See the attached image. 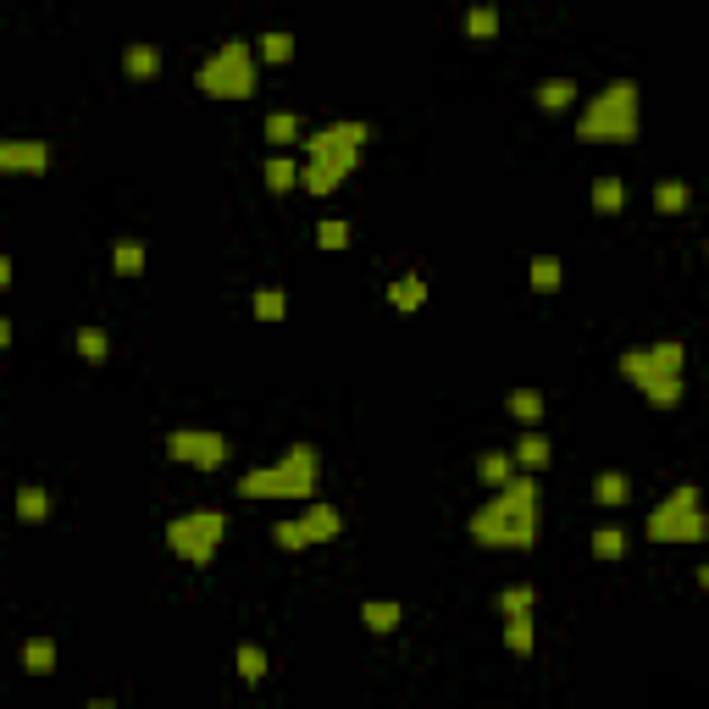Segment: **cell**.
Returning <instances> with one entry per match:
<instances>
[{
  "instance_id": "cell-17",
  "label": "cell",
  "mask_w": 709,
  "mask_h": 709,
  "mask_svg": "<svg viewBox=\"0 0 709 709\" xmlns=\"http://www.w3.org/2000/svg\"><path fill=\"white\" fill-rule=\"evenodd\" d=\"M593 499H599V505H626V499H632V477H626V471H599V477H593Z\"/></svg>"
},
{
  "instance_id": "cell-8",
  "label": "cell",
  "mask_w": 709,
  "mask_h": 709,
  "mask_svg": "<svg viewBox=\"0 0 709 709\" xmlns=\"http://www.w3.org/2000/svg\"><path fill=\"white\" fill-rule=\"evenodd\" d=\"M222 538H228V516H222V510H183L167 527V549L189 565H211Z\"/></svg>"
},
{
  "instance_id": "cell-27",
  "label": "cell",
  "mask_w": 709,
  "mask_h": 709,
  "mask_svg": "<svg viewBox=\"0 0 709 709\" xmlns=\"http://www.w3.org/2000/svg\"><path fill=\"white\" fill-rule=\"evenodd\" d=\"M510 416H516L521 427H538L543 421V394L538 388H516V394H510Z\"/></svg>"
},
{
  "instance_id": "cell-7",
  "label": "cell",
  "mask_w": 709,
  "mask_h": 709,
  "mask_svg": "<svg viewBox=\"0 0 709 709\" xmlns=\"http://www.w3.org/2000/svg\"><path fill=\"white\" fill-rule=\"evenodd\" d=\"M643 532H649L654 543H698L709 532V516H704V493L693 488V482H682V488L671 493V499H660V505L649 510V521H643Z\"/></svg>"
},
{
  "instance_id": "cell-25",
  "label": "cell",
  "mask_w": 709,
  "mask_h": 709,
  "mask_svg": "<svg viewBox=\"0 0 709 709\" xmlns=\"http://www.w3.org/2000/svg\"><path fill=\"white\" fill-rule=\"evenodd\" d=\"M593 560H626V532L621 527H593Z\"/></svg>"
},
{
  "instance_id": "cell-29",
  "label": "cell",
  "mask_w": 709,
  "mask_h": 709,
  "mask_svg": "<svg viewBox=\"0 0 709 709\" xmlns=\"http://www.w3.org/2000/svg\"><path fill=\"white\" fill-rule=\"evenodd\" d=\"M261 133L272 145H294V139H300V117H294V111H272V117L261 122Z\"/></svg>"
},
{
  "instance_id": "cell-14",
  "label": "cell",
  "mask_w": 709,
  "mask_h": 709,
  "mask_svg": "<svg viewBox=\"0 0 709 709\" xmlns=\"http://www.w3.org/2000/svg\"><path fill=\"white\" fill-rule=\"evenodd\" d=\"M388 305H394V311H421V305H427V283H421V272H405V277H394V283H388Z\"/></svg>"
},
{
  "instance_id": "cell-23",
  "label": "cell",
  "mask_w": 709,
  "mask_h": 709,
  "mask_svg": "<svg viewBox=\"0 0 709 709\" xmlns=\"http://www.w3.org/2000/svg\"><path fill=\"white\" fill-rule=\"evenodd\" d=\"M532 610H538V588H532V582H516V588L499 593V615H505V621L510 615H532Z\"/></svg>"
},
{
  "instance_id": "cell-36",
  "label": "cell",
  "mask_w": 709,
  "mask_h": 709,
  "mask_svg": "<svg viewBox=\"0 0 709 709\" xmlns=\"http://www.w3.org/2000/svg\"><path fill=\"white\" fill-rule=\"evenodd\" d=\"M272 543H277V549H289V554L311 549V538H305V527H300V521H277V527H272Z\"/></svg>"
},
{
  "instance_id": "cell-22",
  "label": "cell",
  "mask_w": 709,
  "mask_h": 709,
  "mask_svg": "<svg viewBox=\"0 0 709 709\" xmlns=\"http://www.w3.org/2000/svg\"><path fill=\"white\" fill-rule=\"evenodd\" d=\"M255 56L272 61V67H283V61H294V34H283V28H272V34L255 39Z\"/></svg>"
},
{
  "instance_id": "cell-32",
  "label": "cell",
  "mask_w": 709,
  "mask_h": 709,
  "mask_svg": "<svg viewBox=\"0 0 709 709\" xmlns=\"http://www.w3.org/2000/svg\"><path fill=\"white\" fill-rule=\"evenodd\" d=\"M527 277H532V289H538V294H554V289H560V261H554V255H532Z\"/></svg>"
},
{
  "instance_id": "cell-9",
  "label": "cell",
  "mask_w": 709,
  "mask_h": 709,
  "mask_svg": "<svg viewBox=\"0 0 709 709\" xmlns=\"http://www.w3.org/2000/svg\"><path fill=\"white\" fill-rule=\"evenodd\" d=\"M233 444L222 433H211V427H178V433L167 438V460H178V466H194V471H217L228 466Z\"/></svg>"
},
{
  "instance_id": "cell-6",
  "label": "cell",
  "mask_w": 709,
  "mask_h": 709,
  "mask_svg": "<svg viewBox=\"0 0 709 709\" xmlns=\"http://www.w3.org/2000/svg\"><path fill=\"white\" fill-rule=\"evenodd\" d=\"M255 45L244 39H222L211 56L200 61V73H194V89L205 100H250L255 95Z\"/></svg>"
},
{
  "instance_id": "cell-28",
  "label": "cell",
  "mask_w": 709,
  "mask_h": 709,
  "mask_svg": "<svg viewBox=\"0 0 709 709\" xmlns=\"http://www.w3.org/2000/svg\"><path fill=\"white\" fill-rule=\"evenodd\" d=\"M266 189H272V194L300 189V167H294L289 156H272V161H266Z\"/></svg>"
},
{
  "instance_id": "cell-39",
  "label": "cell",
  "mask_w": 709,
  "mask_h": 709,
  "mask_svg": "<svg viewBox=\"0 0 709 709\" xmlns=\"http://www.w3.org/2000/svg\"><path fill=\"white\" fill-rule=\"evenodd\" d=\"M89 709H117V704H111V698H95V704H89Z\"/></svg>"
},
{
  "instance_id": "cell-26",
  "label": "cell",
  "mask_w": 709,
  "mask_h": 709,
  "mask_svg": "<svg viewBox=\"0 0 709 709\" xmlns=\"http://www.w3.org/2000/svg\"><path fill=\"white\" fill-rule=\"evenodd\" d=\"M532 643H538V626H532V615H510V621H505V649H510V654H532Z\"/></svg>"
},
{
  "instance_id": "cell-19",
  "label": "cell",
  "mask_w": 709,
  "mask_h": 709,
  "mask_svg": "<svg viewBox=\"0 0 709 709\" xmlns=\"http://www.w3.org/2000/svg\"><path fill=\"white\" fill-rule=\"evenodd\" d=\"M122 73L128 78H156L161 73V50L156 45H128L122 50Z\"/></svg>"
},
{
  "instance_id": "cell-18",
  "label": "cell",
  "mask_w": 709,
  "mask_h": 709,
  "mask_svg": "<svg viewBox=\"0 0 709 709\" xmlns=\"http://www.w3.org/2000/svg\"><path fill=\"white\" fill-rule=\"evenodd\" d=\"M687 200H693V189H687L682 178H660V183H654V211H660V217L687 211Z\"/></svg>"
},
{
  "instance_id": "cell-33",
  "label": "cell",
  "mask_w": 709,
  "mask_h": 709,
  "mask_svg": "<svg viewBox=\"0 0 709 709\" xmlns=\"http://www.w3.org/2000/svg\"><path fill=\"white\" fill-rule=\"evenodd\" d=\"M233 660H239L244 682H266V649H261V643H239V654H233Z\"/></svg>"
},
{
  "instance_id": "cell-38",
  "label": "cell",
  "mask_w": 709,
  "mask_h": 709,
  "mask_svg": "<svg viewBox=\"0 0 709 709\" xmlns=\"http://www.w3.org/2000/svg\"><path fill=\"white\" fill-rule=\"evenodd\" d=\"M698 588H704V593H709V565H704V571H698Z\"/></svg>"
},
{
  "instance_id": "cell-16",
  "label": "cell",
  "mask_w": 709,
  "mask_h": 709,
  "mask_svg": "<svg viewBox=\"0 0 709 709\" xmlns=\"http://www.w3.org/2000/svg\"><path fill=\"white\" fill-rule=\"evenodd\" d=\"M532 95H538L543 111H565V106H577V78H543Z\"/></svg>"
},
{
  "instance_id": "cell-1",
  "label": "cell",
  "mask_w": 709,
  "mask_h": 709,
  "mask_svg": "<svg viewBox=\"0 0 709 709\" xmlns=\"http://www.w3.org/2000/svg\"><path fill=\"white\" fill-rule=\"evenodd\" d=\"M466 532H471V543H477V549H510V554L532 549V543H538V532H543V493H538V477L505 482V488L493 493L488 505L471 510Z\"/></svg>"
},
{
  "instance_id": "cell-20",
  "label": "cell",
  "mask_w": 709,
  "mask_h": 709,
  "mask_svg": "<svg viewBox=\"0 0 709 709\" xmlns=\"http://www.w3.org/2000/svg\"><path fill=\"white\" fill-rule=\"evenodd\" d=\"M50 510H56V499H50L45 488H34V482H28V488H17V521H28V527H34V521H45Z\"/></svg>"
},
{
  "instance_id": "cell-31",
  "label": "cell",
  "mask_w": 709,
  "mask_h": 709,
  "mask_svg": "<svg viewBox=\"0 0 709 709\" xmlns=\"http://www.w3.org/2000/svg\"><path fill=\"white\" fill-rule=\"evenodd\" d=\"M78 355H84L89 366H100L111 355V338H106V327H78Z\"/></svg>"
},
{
  "instance_id": "cell-4",
  "label": "cell",
  "mask_w": 709,
  "mask_h": 709,
  "mask_svg": "<svg viewBox=\"0 0 709 709\" xmlns=\"http://www.w3.org/2000/svg\"><path fill=\"white\" fill-rule=\"evenodd\" d=\"M637 128H643V95H637L632 78L604 84L599 95L577 111V139L582 145H632Z\"/></svg>"
},
{
  "instance_id": "cell-15",
  "label": "cell",
  "mask_w": 709,
  "mask_h": 709,
  "mask_svg": "<svg viewBox=\"0 0 709 709\" xmlns=\"http://www.w3.org/2000/svg\"><path fill=\"white\" fill-rule=\"evenodd\" d=\"M477 477L499 493L505 482H516V455H510V449H488V455L477 460Z\"/></svg>"
},
{
  "instance_id": "cell-5",
  "label": "cell",
  "mask_w": 709,
  "mask_h": 709,
  "mask_svg": "<svg viewBox=\"0 0 709 709\" xmlns=\"http://www.w3.org/2000/svg\"><path fill=\"white\" fill-rule=\"evenodd\" d=\"M316 482H322V455L311 444H294L277 466H261V471H244L239 477V493L244 499H316Z\"/></svg>"
},
{
  "instance_id": "cell-3",
  "label": "cell",
  "mask_w": 709,
  "mask_h": 709,
  "mask_svg": "<svg viewBox=\"0 0 709 709\" xmlns=\"http://www.w3.org/2000/svg\"><path fill=\"white\" fill-rule=\"evenodd\" d=\"M682 366H687L682 338L637 344V349H626V355H621V377H626V383L643 388V399H649L654 410H676V405H682V394H687Z\"/></svg>"
},
{
  "instance_id": "cell-30",
  "label": "cell",
  "mask_w": 709,
  "mask_h": 709,
  "mask_svg": "<svg viewBox=\"0 0 709 709\" xmlns=\"http://www.w3.org/2000/svg\"><path fill=\"white\" fill-rule=\"evenodd\" d=\"M621 205H626V178H599L593 183V211L610 217V211H621Z\"/></svg>"
},
{
  "instance_id": "cell-37",
  "label": "cell",
  "mask_w": 709,
  "mask_h": 709,
  "mask_svg": "<svg viewBox=\"0 0 709 709\" xmlns=\"http://www.w3.org/2000/svg\"><path fill=\"white\" fill-rule=\"evenodd\" d=\"M316 244H322V250H344V244H349V222L344 217H327L322 228H316Z\"/></svg>"
},
{
  "instance_id": "cell-40",
  "label": "cell",
  "mask_w": 709,
  "mask_h": 709,
  "mask_svg": "<svg viewBox=\"0 0 709 709\" xmlns=\"http://www.w3.org/2000/svg\"><path fill=\"white\" fill-rule=\"evenodd\" d=\"M704 261H709V244H704Z\"/></svg>"
},
{
  "instance_id": "cell-2",
  "label": "cell",
  "mask_w": 709,
  "mask_h": 709,
  "mask_svg": "<svg viewBox=\"0 0 709 709\" xmlns=\"http://www.w3.org/2000/svg\"><path fill=\"white\" fill-rule=\"evenodd\" d=\"M366 139H372V128L366 122H327V128H316L311 139H305V167H300V189L305 194H333L338 183L349 178V172L361 167V150Z\"/></svg>"
},
{
  "instance_id": "cell-34",
  "label": "cell",
  "mask_w": 709,
  "mask_h": 709,
  "mask_svg": "<svg viewBox=\"0 0 709 709\" xmlns=\"http://www.w3.org/2000/svg\"><path fill=\"white\" fill-rule=\"evenodd\" d=\"M255 316H261V322H283V316H289V294L283 289H255Z\"/></svg>"
},
{
  "instance_id": "cell-10",
  "label": "cell",
  "mask_w": 709,
  "mask_h": 709,
  "mask_svg": "<svg viewBox=\"0 0 709 709\" xmlns=\"http://www.w3.org/2000/svg\"><path fill=\"white\" fill-rule=\"evenodd\" d=\"M45 167H50L45 139H6L0 145V172H45Z\"/></svg>"
},
{
  "instance_id": "cell-24",
  "label": "cell",
  "mask_w": 709,
  "mask_h": 709,
  "mask_svg": "<svg viewBox=\"0 0 709 709\" xmlns=\"http://www.w3.org/2000/svg\"><path fill=\"white\" fill-rule=\"evenodd\" d=\"M111 272H117V277H139V272H145V244L117 239V250H111Z\"/></svg>"
},
{
  "instance_id": "cell-12",
  "label": "cell",
  "mask_w": 709,
  "mask_h": 709,
  "mask_svg": "<svg viewBox=\"0 0 709 709\" xmlns=\"http://www.w3.org/2000/svg\"><path fill=\"white\" fill-rule=\"evenodd\" d=\"M510 455H516V466L527 471V477H538V471L549 466V455H554V449H549V438H543L538 427H527V433L516 438V449H510Z\"/></svg>"
},
{
  "instance_id": "cell-21",
  "label": "cell",
  "mask_w": 709,
  "mask_h": 709,
  "mask_svg": "<svg viewBox=\"0 0 709 709\" xmlns=\"http://www.w3.org/2000/svg\"><path fill=\"white\" fill-rule=\"evenodd\" d=\"M23 671L28 676H50V671H56V643H50V637H28V643H23Z\"/></svg>"
},
{
  "instance_id": "cell-11",
  "label": "cell",
  "mask_w": 709,
  "mask_h": 709,
  "mask_svg": "<svg viewBox=\"0 0 709 709\" xmlns=\"http://www.w3.org/2000/svg\"><path fill=\"white\" fill-rule=\"evenodd\" d=\"M300 527H305L311 543H333L338 532H344V516H338V505H327V499H311L305 516H300Z\"/></svg>"
},
{
  "instance_id": "cell-13",
  "label": "cell",
  "mask_w": 709,
  "mask_h": 709,
  "mask_svg": "<svg viewBox=\"0 0 709 709\" xmlns=\"http://www.w3.org/2000/svg\"><path fill=\"white\" fill-rule=\"evenodd\" d=\"M361 621H366V632L388 637V632H399L405 610H399V599H366V604H361Z\"/></svg>"
},
{
  "instance_id": "cell-35",
  "label": "cell",
  "mask_w": 709,
  "mask_h": 709,
  "mask_svg": "<svg viewBox=\"0 0 709 709\" xmlns=\"http://www.w3.org/2000/svg\"><path fill=\"white\" fill-rule=\"evenodd\" d=\"M466 34L471 39H493V34H499V12H493V6H471V12H466Z\"/></svg>"
}]
</instances>
